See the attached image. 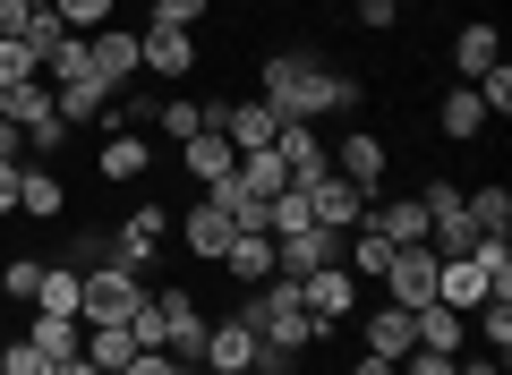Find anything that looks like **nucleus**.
Wrapping results in <instances>:
<instances>
[{"mask_svg": "<svg viewBox=\"0 0 512 375\" xmlns=\"http://www.w3.org/2000/svg\"><path fill=\"white\" fill-rule=\"evenodd\" d=\"M256 94H265L282 120H342V111H359V77L325 69L316 52H274L265 77H256Z\"/></svg>", "mask_w": 512, "mask_h": 375, "instance_id": "nucleus-1", "label": "nucleus"}, {"mask_svg": "<svg viewBox=\"0 0 512 375\" xmlns=\"http://www.w3.org/2000/svg\"><path fill=\"white\" fill-rule=\"evenodd\" d=\"M239 324H248L256 341H265V350H282V358H299L316 341V316H308V299H299V282H256L248 290V307H239Z\"/></svg>", "mask_w": 512, "mask_h": 375, "instance_id": "nucleus-2", "label": "nucleus"}, {"mask_svg": "<svg viewBox=\"0 0 512 375\" xmlns=\"http://www.w3.org/2000/svg\"><path fill=\"white\" fill-rule=\"evenodd\" d=\"M146 299V273L128 265H77V324H128V307Z\"/></svg>", "mask_w": 512, "mask_h": 375, "instance_id": "nucleus-3", "label": "nucleus"}, {"mask_svg": "<svg viewBox=\"0 0 512 375\" xmlns=\"http://www.w3.org/2000/svg\"><path fill=\"white\" fill-rule=\"evenodd\" d=\"M205 120L231 137V154H265V145L282 137V111L265 103V94H248V103H205Z\"/></svg>", "mask_w": 512, "mask_h": 375, "instance_id": "nucleus-4", "label": "nucleus"}, {"mask_svg": "<svg viewBox=\"0 0 512 375\" xmlns=\"http://www.w3.org/2000/svg\"><path fill=\"white\" fill-rule=\"evenodd\" d=\"M308 222H316V231H333V239H350L367 222V188H359V179H342V171L308 179Z\"/></svg>", "mask_w": 512, "mask_h": 375, "instance_id": "nucleus-5", "label": "nucleus"}, {"mask_svg": "<svg viewBox=\"0 0 512 375\" xmlns=\"http://www.w3.org/2000/svg\"><path fill=\"white\" fill-rule=\"evenodd\" d=\"M197 367H205V375H265V341H256L239 316H222V324H205Z\"/></svg>", "mask_w": 512, "mask_h": 375, "instance_id": "nucleus-6", "label": "nucleus"}, {"mask_svg": "<svg viewBox=\"0 0 512 375\" xmlns=\"http://www.w3.org/2000/svg\"><path fill=\"white\" fill-rule=\"evenodd\" d=\"M163 239H171V214H163V205H137V214H120V231H111V256H103V265H128V273H146Z\"/></svg>", "mask_w": 512, "mask_h": 375, "instance_id": "nucleus-7", "label": "nucleus"}, {"mask_svg": "<svg viewBox=\"0 0 512 375\" xmlns=\"http://www.w3.org/2000/svg\"><path fill=\"white\" fill-rule=\"evenodd\" d=\"M359 350H367V358H393V367H402V358L419 350V316H410V307H393V299L367 307V316H359Z\"/></svg>", "mask_w": 512, "mask_h": 375, "instance_id": "nucleus-8", "label": "nucleus"}, {"mask_svg": "<svg viewBox=\"0 0 512 375\" xmlns=\"http://www.w3.org/2000/svg\"><path fill=\"white\" fill-rule=\"evenodd\" d=\"M154 316H163V358L197 367V350H205V307L188 299V290H163V299H154Z\"/></svg>", "mask_w": 512, "mask_h": 375, "instance_id": "nucleus-9", "label": "nucleus"}, {"mask_svg": "<svg viewBox=\"0 0 512 375\" xmlns=\"http://www.w3.org/2000/svg\"><path fill=\"white\" fill-rule=\"evenodd\" d=\"M384 299L410 307V316L436 307V248H402V256H393V265H384Z\"/></svg>", "mask_w": 512, "mask_h": 375, "instance_id": "nucleus-10", "label": "nucleus"}, {"mask_svg": "<svg viewBox=\"0 0 512 375\" xmlns=\"http://www.w3.org/2000/svg\"><path fill=\"white\" fill-rule=\"evenodd\" d=\"M77 43H86V60L103 69L111 94H128L137 77H146V60H137V35H128V26H103V35H77Z\"/></svg>", "mask_w": 512, "mask_h": 375, "instance_id": "nucleus-11", "label": "nucleus"}, {"mask_svg": "<svg viewBox=\"0 0 512 375\" xmlns=\"http://www.w3.org/2000/svg\"><path fill=\"white\" fill-rule=\"evenodd\" d=\"M299 299H308L316 333H325V324H342L350 307H359V273H350V265H316L308 282H299Z\"/></svg>", "mask_w": 512, "mask_h": 375, "instance_id": "nucleus-12", "label": "nucleus"}, {"mask_svg": "<svg viewBox=\"0 0 512 375\" xmlns=\"http://www.w3.org/2000/svg\"><path fill=\"white\" fill-rule=\"evenodd\" d=\"M325 154H333V171H342V179H359L367 197H376V179L393 171V145H384L376 128H350V137H342V145H325Z\"/></svg>", "mask_w": 512, "mask_h": 375, "instance_id": "nucleus-13", "label": "nucleus"}, {"mask_svg": "<svg viewBox=\"0 0 512 375\" xmlns=\"http://www.w3.org/2000/svg\"><path fill=\"white\" fill-rule=\"evenodd\" d=\"M316 265H342V239H333V231H316V222H308V231L274 239V273H282V282H308Z\"/></svg>", "mask_w": 512, "mask_h": 375, "instance_id": "nucleus-14", "label": "nucleus"}, {"mask_svg": "<svg viewBox=\"0 0 512 375\" xmlns=\"http://www.w3.org/2000/svg\"><path fill=\"white\" fill-rule=\"evenodd\" d=\"M274 162L291 171V188H308V179H325V171H333L325 137H316L308 120H282V137H274Z\"/></svg>", "mask_w": 512, "mask_h": 375, "instance_id": "nucleus-15", "label": "nucleus"}, {"mask_svg": "<svg viewBox=\"0 0 512 375\" xmlns=\"http://www.w3.org/2000/svg\"><path fill=\"white\" fill-rule=\"evenodd\" d=\"M137 60L154 77H188L197 69V35H180V26H137Z\"/></svg>", "mask_w": 512, "mask_h": 375, "instance_id": "nucleus-16", "label": "nucleus"}, {"mask_svg": "<svg viewBox=\"0 0 512 375\" xmlns=\"http://www.w3.org/2000/svg\"><path fill=\"white\" fill-rule=\"evenodd\" d=\"M180 171L197 179V188H222V179L239 171V154H231V137H222V128H197V137L180 145Z\"/></svg>", "mask_w": 512, "mask_h": 375, "instance_id": "nucleus-17", "label": "nucleus"}, {"mask_svg": "<svg viewBox=\"0 0 512 375\" xmlns=\"http://www.w3.org/2000/svg\"><path fill=\"white\" fill-rule=\"evenodd\" d=\"M60 205H69V188H60L52 162H18V214L26 222H60Z\"/></svg>", "mask_w": 512, "mask_h": 375, "instance_id": "nucleus-18", "label": "nucleus"}, {"mask_svg": "<svg viewBox=\"0 0 512 375\" xmlns=\"http://www.w3.org/2000/svg\"><path fill=\"white\" fill-rule=\"evenodd\" d=\"M180 239H188V256H205V265H222V248H231V214H222V205L214 197H205V205H188V214H180Z\"/></svg>", "mask_w": 512, "mask_h": 375, "instance_id": "nucleus-19", "label": "nucleus"}, {"mask_svg": "<svg viewBox=\"0 0 512 375\" xmlns=\"http://www.w3.org/2000/svg\"><path fill=\"white\" fill-rule=\"evenodd\" d=\"M495 60H504V35H495L487 18H478V26H461V35H453V77H461V86H478V77H487Z\"/></svg>", "mask_w": 512, "mask_h": 375, "instance_id": "nucleus-20", "label": "nucleus"}, {"mask_svg": "<svg viewBox=\"0 0 512 375\" xmlns=\"http://www.w3.org/2000/svg\"><path fill=\"white\" fill-rule=\"evenodd\" d=\"M222 273H231V282H274V231H239L231 248H222Z\"/></svg>", "mask_w": 512, "mask_h": 375, "instance_id": "nucleus-21", "label": "nucleus"}, {"mask_svg": "<svg viewBox=\"0 0 512 375\" xmlns=\"http://www.w3.org/2000/svg\"><path fill=\"white\" fill-rule=\"evenodd\" d=\"M367 222H376L393 248H427V205L419 197H393V205H367Z\"/></svg>", "mask_w": 512, "mask_h": 375, "instance_id": "nucleus-22", "label": "nucleus"}, {"mask_svg": "<svg viewBox=\"0 0 512 375\" xmlns=\"http://www.w3.org/2000/svg\"><path fill=\"white\" fill-rule=\"evenodd\" d=\"M461 205H470V231L478 239H512V188H461Z\"/></svg>", "mask_w": 512, "mask_h": 375, "instance_id": "nucleus-23", "label": "nucleus"}, {"mask_svg": "<svg viewBox=\"0 0 512 375\" xmlns=\"http://www.w3.org/2000/svg\"><path fill=\"white\" fill-rule=\"evenodd\" d=\"M94 162H103V179H146V171H154V154H146V137H137V128H111Z\"/></svg>", "mask_w": 512, "mask_h": 375, "instance_id": "nucleus-24", "label": "nucleus"}, {"mask_svg": "<svg viewBox=\"0 0 512 375\" xmlns=\"http://www.w3.org/2000/svg\"><path fill=\"white\" fill-rule=\"evenodd\" d=\"M342 256H350V265H359V282H384V265H393V256H402V248H393V239H384L376 222H359V231L342 239Z\"/></svg>", "mask_w": 512, "mask_h": 375, "instance_id": "nucleus-25", "label": "nucleus"}, {"mask_svg": "<svg viewBox=\"0 0 512 375\" xmlns=\"http://www.w3.org/2000/svg\"><path fill=\"white\" fill-rule=\"evenodd\" d=\"M419 350L461 358V350H470V316H453V307H419Z\"/></svg>", "mask_w": 512, "mask_h": 375, "instance_id": "nucleus-26", "label": "nucleus"}, {"mask_svg": "<svg viewBox=\"0 0 512 375\" xmlns=\"http://www.w3.org/2000/svg\"><path fill=\"white\" fill-rule=\"evenodd\" d=\"M436 128H444V137H453V145H470L478 128H487V103H478V86H453V94H444Z\"/></svg>", "mask_w": 512, "mask_h": 375, "instance_id": "nucleus-27", "label": "nucleus"}, {"mask_svg": "<svg viewBox=\"0 0 512 375\" xmlns=\"http://www.w3.org/2000/svg\"><path fill=\"white\" fill-rule=\"evenodd\" d=\"M197 128H214V120H205V103H188V94H163V103H154V137L188 145Z\"/></svg>", "mask_w": 512, "mask_h": 375, "instance_id": "nucleus-28", "label": "nucleus"}, {"mask_svg": "<svg viewBox=\"0 0 512 375\" xmlns=\"http://www.w3.org/2000/svg\"><path fill=\"white\" fill-rule=\"evenodd\" d=\"M86 358L103 375H120L128 358H137V333H128V324H86Z\"/></svg>", "mask_w": 512, "mask_h": 375, "instance_id": "nucleus-29", "label": "nucleus"}, {"mask_svg": "<svg viewBox=\"0 0 512 375\" xmlns=\"http://www.w3.org/2000/svg\"><path fill=\"white\" fill-rule=\"evenodd\" d=\"M26 341H35V350H52V358H77V350H86V324H77V316H43V307H35Z\"/></svg>", "mask_w": 512, "mask_h": 375, "instance_id": "nucleus-30", "label": "nucleus"}, {"mask_svg": "<svg viewBox=\"0 0 512 375\" xmlns=\"http://www.w3.org/2000/svg\"><path fill=\"white\" fill-rule=\"evenodd\" d=\"M470 265L487 273V299H512V239H478Z\"/></svg>", "mask_w": 512, "mask_h": 375, "instance_id": "nucleus-31", "label": "nucleus"}, {"mask_svg": "<svg viewBox=\"0 0 512 375\" xmlns=\"http://www.w3.org/2000/svg\"><path fill=\"white\" fill-rule=\"evenodd\" d=\"M35 307H43V316H77V265H43Z\"/></svg>", "mask_w": 512, "mask_h": 375, "instance_id": "nucleus-32", "label": "nucleus"}, {"mask_svg": "<svg viewBox=\"0 0 512 375\" xmlns=\"http://www.w3.org/2000/svg\"><path fill=\"white\" fill-rule=\"evenodd\" d=\"M0 375H60V358L52 350H35V341H0Z\"/></svg>", "mask_w": 512, "mask_h": 375, "instance_id": "nucleus-33", "label": "nucleus"}, {"mask_svg": "<svg viewBox=\"0 0 512 375\" xmlns=\"http://www.w3.org/2000/svg\"><path fill=\"white\" fill-rule=\"evenodd\" d=\"M18 43H26V52H35V60H52L60 43H69V26H60V9H35V18L18 26Z\"/></svg>", "mask_w": 512, "mask_h": 375, "instance_id": "nucleus-34", "label": "nucleus"}, {"mask_svg": "<svg viewBox=\"0 0 512 375\" xmlns=\"http://www.w3.org/2000/svg\"><path fill=\"white\" fill-rule=\"evenodd\" d=\"M52 9H60V26H69V35H103L120 0H52Z\"/></svg>", "mask_w": 512, "mask_h": 375, "instance_id": "nucleus-35", "label": "nucleus"}, {"mask_svg": "<svg viewBox=\"0 0 512 375\" xmlns=\"http://www.w3.org/2000/svg\"><path fill=\"white\" fill-rule=\"evenodd\" d=\"M35 77H43V60L26 52L18 35H0V94H9V86H35Z\"/></svg>", "mask_w": 512, "mask_h": 375, "instance_id": "nucleus-36", "label": "nucleus"}, {"mask_svg": "<svg viewBox=\"0 0 512 375\" xmlns=\"http://www.w3.org/2000/svg\"><path fill=\"white\" fill-rule=\"evenodd\" d=\"M0 290L35 307V290H43V256H0Z\"/></svg>", "mask_w": 512, "mask_h": 375, "instance_id": "nucleus-37", "label": "nucleus"}, {"mask_svg": "<svg viewBox=\"0 0 512 375\" xmlns=\"http://www.w3.org/2000/svg\"><path fill=\"white\" fill-rule=\"evenodd\" d=\"M265 231H274V239H291V231H308V188H282V197L265 205Z\"/></svg>", "mask_w": 512, "mask_h": 375, "instance_id": "nucleus-38", "label": "nucleus"}, {"mask_svg": "<svg viewBox=\"0 0 512 375\" xmlns=\"http://www.w3.org/2000/svg\"><path fill=\"white\" fill-rule=\"evenodd\" d=\"M478 103H487V120H504V111H512V69H504V60L478 77Z\"/></svg>", "mask_w": 512, "mask_h": 375, "instance_id": "nucleus-39", "label": "nucleus"}, {"mask_svg": "<svg viewBox=\"0 0 512 375\" xmlns=\"http://www.w3.org/2000/svg\"><path fill=\"white\" fill-rule=\"evenodd\" d=\"M197 18H205V0H154L146 26H180V35H197Z\"/></svg>", "mask_w": 512, "mask_h": 375, "instance_id": "nucleus-40", "label": "nucleus"}, {"mask_svg": "<svg viewBox=\"0 0 512 375\" xmlns=\"http://www.w3.org/2000/svg\"><path fill=\"white\" fill-rule=\"evenodd\" d=\"M350 9H359V26H367V35H393V18H402L393 0H350Z\"/></svg>", "mask_w": 512, "mask_h": 375, "instance_id": "nucleus-41", "label": "nucleus"}, {"mask_svg": "<svg viewBox=\"0 0 512 375\" xmlns=\"http://www.w3.org/2000/svg\"><path fill=\"white\" fill-rule=\"evenodd\" d=\"M393 375H453V358H444V350H410Z\"/></svg>", "mask_w": 512, "mask_h": 375, "instance_id": "nucleus-42", "label": "nucleus"}, {"mask_svg": "<svg viewBox=\"0 0 512 375\" xmlns=\"http://www.w3.org/2000/svg\"><path fill=\"white\" fill-rule=\"evenodd\" d=\"M120 375H180V358H163V350H137Z\"/></svg>", "mask_w": 512, "mask_h": 375, "instance_id": "nucleus-43", "label": "nucleus"}, {"mask_svg": "<svg viewBox=\"0 0 512 375\" xmlns=\"http://www.w3.org/2000/svg\"><path fill=\"white\" fill-rule=\"evenodd\" d=\"M0 214H18V162H0Z\"/></svg>", "mask_w": 512, "mask_h": 375, "instance_id": "nucleus-44", "label": "nucleus"}, {"mask_svg": "<svg viewBox=\"0 0 512 375\" xmlns=\"http://www.w3.org/2000/svg\"><path fill=\"white\" fill-rule=\"evenodd\" d=\"M26 18H35V9H26V0H0V35H18Z\"/></svg>", "mask_w": 512, "mask_h": 375, "instance_id": "nucleus-45", "label": "nucleus"}, {"mask_svg": "<svg viewBox=\"0 0 512 375\" xmlns=\"http://www.w3.org/2000/svg\"><path fill=\"white\" fill-rule=\"evenodd\" d=\"M26 154V137H18V120H0V162H18Z\"/></svg>", "mask_w": 512, "mask_h": 375, "instance_id": "nucleus-46", "label": "nucleus"}, {"mask_svg": "<svg viewBox=\"0 0 512 375\" xmlns=\"http://www.w3.org/2000/svg\"><path fill=\"white\" fill-rule=\"evenodd\" d=\"M453 375H504V358H453Z\"/></svg>", "mask_w": 512, "mask_h": 375, "instance_id": "nucleus-47", "label": "nucleus"}, {"mask_svg": "<svg viewBox=\"0 0 512 375\" xmlns=\"http://www.w3.org/2000/svg\"><path fill=\"white\" fill-rule=\"evenodd\" d=\"M350 375H393V358H367L359 350V358H350Z\"/></svg>", "mask_w": 512, "mask_h": 375, "instance_id": "nucleus-48", "label": "nucleus"}, {"mask_svg": "<svg viewBox=\"0 0 512 375\" xmlns=\"http://www.w3.org/2000/svg\"><path fill=\"white\" fill-rule=\"evenodd\" d=\"M26 9H52V0H26Z\"/></svg>", "mask_w": 512, "mask_h": 375, "instance_id": "nucleus-49", "label": "nucleus"}, {"mask_svg": "<svg viewBox=\"0 0 512 375\" xmlns=\"http://www.w3.org/2000/svg\"><path fill=\"white\" fill-rule=\"evenodd\" d=\"M393 9H402V0H393Z\"/></svg>", "mask_w": 512, "mask_h": 375, "instance_id": "nucleus-50", "label": "nucleus"}]
</instances>
